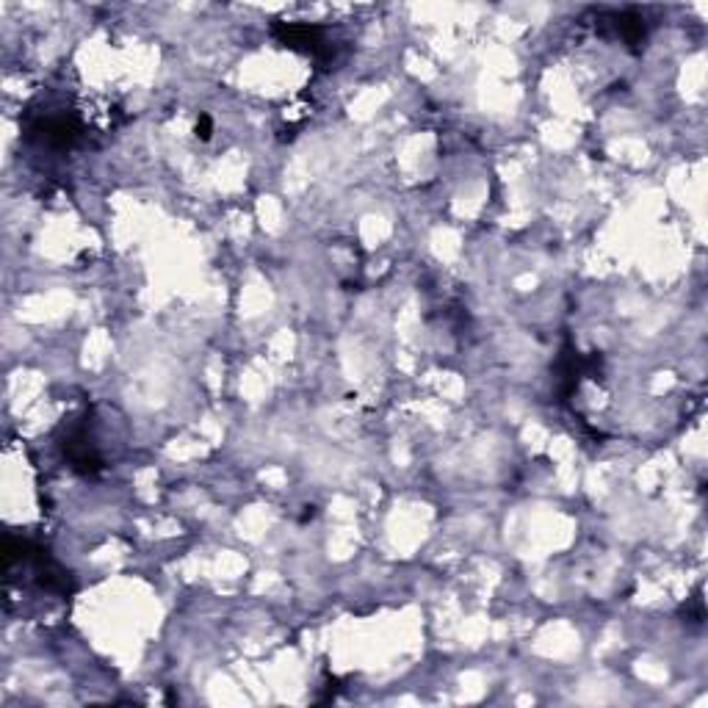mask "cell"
I'll return each mask as SVG.
<instances>
[{"label":"cell","instance_id":"2","mask_svg":"<svg viewBox=\"0 0 708 708\" xmlns=\"http://www.w3.org/2000/svg\"><path fill=\"white\" fill-rule=\"evenodd\" d=\"M42 133V141L50 144V147H59V150H67L73 147L78 139H81V125L70 117H53V120H44L39 122L36 128Z\"/></svg>","mask_w":708,"mask_h":708},{"label":"cell","instance_id":"1","mask_svg":"<svg viewBox=\"0 0 708 708\" xmlns=\"http://www.w3.org/2000/svg\"><path fill=\"white\" fill-rule=\"evenodd\" d=\"M62 449H64L70 465H73L78 473H83V476H94V473H100L102 460H100L94 443L89 441L86 423H78V426H73V429L67 432V438H64Z\"/></svg>","mask_w":708,"mask_h":708},{"label":"cell","instance_id":"5","mask_svg":"<svg viewBox=\"0 0 708 708\" xmlns=\"http://www.w3.org/2000/svg\"><path fill=\"white\" fill-rule=\"evenodd\" d=\"M197 136H199V139H210V120H208V117H202V120L197 122Z\"/></svg>","mask_w":708,"mask_h":708},{"label":"cell","instance_id":"3","mask_svg":"<svg viewBox=\"0 0 708 708\" xmlns=\"http://www.w3.org/2000/svg\"><path fill=\"white\" fill-rule=\"evenodd\" d=\"M275 36L286 47H296V50L318 53L321 47V28L315 25H275Z\"/></svg>","mask_w":708,"mask_h":708},{"label":"cell","instance_id":"4","mask_svg":"<svg viewBox=\"0 0 708 708\" xmlns=\"http://www.w3.org/2000/svg\"><path fill=\"white\" fill-rule=\"evenodd\" d=\"M615 31H617V36H620L626 44H631V47L642 44V39H645V34H647L645 20H642V15H636V12L615 15Z\"/></svg>","mask_w":708,"mask_h":708}]
</instances>
